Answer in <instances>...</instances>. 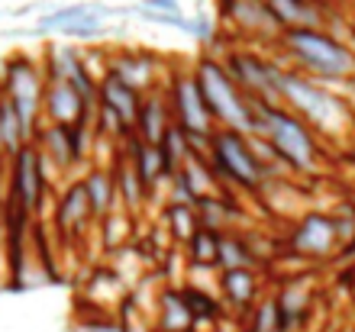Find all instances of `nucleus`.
<instances>
[{
	"mask_svg": "<svg viewBox=\"0 0 355 332\" xmlns=\"http://www.w3.org/2000/svg\"><path fill=\"white\" fill-rule=\"evenodd\" d=\"M255 136H262L275 152L281 165L297 175H317L320 171V148L317 136L307 123L294 113L281 110V103H255Z\"/></svg>",
	"mask_w": 355,
	"mask_h": 332,
	"instance_id": "obj_1",
	"label": "nucleus"
},
{
	"mask_svg": "<svg viewBox=\"0 0 355 332\" xmlns=\"http://www.w3.org/2000/svg\"><path fill=\"white\" fill-rule=\"evenodd\" d=\"M278 42L297 62V71L304 68L313 81L343 84L355 78V52L329 29H288Z\"/></svg>",
	"mask_w": 355,
	"mask_h": 332,
	"instance_id": "obj_2",
	"label": "nucleus"
},
{
	"mask_svg": "<svg viewBox=\"0 0 355 332\" xmlns=\"http://www.w3.org/2000/svg\"><path fill=\"white\" fill-rule=\"evenodd\" d=\"M194 74L216 126L239 136H255V101L239 91V84L233 81L223 62L216 55H204L194 65Z\"/></svg>",
	"mask_w": 355,
	"mask_h": 332,
	"instance_id": "obj_3",
	"label": "nucleus"
},
{
	"mask_svg": "<svg viewBox=\"0 0 355 332\" xmlns=\"http://www.w3.org/2000/svg\"><path fill=\"white\" fill-rule=\"evenodd\" d=\"M281 103L297 110V116L307 126H317V130L333 132V136H339L352 123L349 103L333 87H323L320 81L294 71V68H284V74H281Z\"/></svg>",
	"mask_w": 355,
	"mask_h": 332,
	"instance_id": "obj_4",
	"label": "nucleus"
},
{
	"mask_svg": "<svg viewBox=\"0 0 355 332\" xmlns=\"http://www.w3.org/2000/svg\"><path fill=\"white\" fill-rule=\"evenodd\" d=\"M207 152H210L207 161L214 168V175L236 187H243V191H262V184L268 181V171H265V165L255 155L249 136L216 130Z\"/></svg>",
	"mask_w": 355,
	"mask_h": 332,
	"instance_id": "obj_5",
	"label": "nucleus"
},
{
	"mask_svg": "<svg viewBox=\"0 0 355 332\" xmlns=\"http://www.w3.org/2000/svg\"><path fill=\"white\" fill-rule=\"evenodd\" d=\"M3 101L13 103L19 120L26 123L29 136L39 130L42 101H46V74L26 55H13L3 65Z\"/></svg>",
	"mask_w": 355,
	"mask_h": 332,
	"instance_id": "obj_6",
	"label": "nucleus"
},
{
	"mask_svg": "<svg viewBox=\"0 0 355 332\" xmlns=\"http://www.w3.org/2000/svg\"><path fill=\"white\" fill-rule=\"evenodd\" d=\"M168 103H171V120L187 132V139H191L194 146L200 142L204 148H210L216 123H214V116H210V107H207L204 91H200L194 71H181L171 78Z\"/></svg>",
	"mask_w": 355,
	"mask_h": 332,
	"instance_id": "obj_7",
	"label": "nucleus"
},
{
	"mask_svg": "<svg viewBox=\"0 0 355 332\" xmlns=\"http://www.w3.org/2000/svg\"><path fill=\"white\" fill-rule=\"evenodd\" d=\"M223 65L249 101L281 103V74H284V68L278 62L255 55V52H245V49H230Z\"/></svg>",
	"mask_w": 355,
	"mask_h": 332,
	"instance_id": "obj_8",
	"label": "nucleus"
},
{
	"mask_svg": "<svg viewBox=\"0 0 355 332\" xmlns=\"http://www.w3.org/2000/svg\"><path fill=\"white\" fill-rule=\"evenodd\" d=\"M49 194V177H46V158L39 152L36 142L19 148L13 158V171H10V200L23 207L33 216L39 213L42 200Z\"/></svg>",
	"mask_w": 355,
	"mask_h": 332,
	"instance_id": "obj_9",
	"label": "nucleus"
},
{
	"mask_svg": "<svg viewBox=\"0 0 355 332\" xmlns=\"http://www.w3.org/2000/svg\"><path fill=\"white\" fill-rule=\"evenodd\" d=\"M336 245H343L336 236V226H333V216L329 213H307L304 220L294 226L291 232V249L304 255V259H329Z\"/></svg>",
	"mask_w": 355,
	"mask_h": 332,
	"instance_id": "obj_10",
	"label": "nucleus"
},
{
	"mask_svg": "<svg viewBox=\"0 0 355 332\" xmlns=\"http://www.w3.org/2000/svg\"><path fill=\"white\" fill-rule=\"evenodd\" d=\"M220 17L230 19L239 33L259 39H281L284 29L275 23L271 10L265 7V0H216Z\"/></svg>",
	"mask_w": 355,
	"mask_h": 332,
	"instance_id": "obj_11",
	"label": "nucleus"
},
{
	"mask_svg": "<svg viewBox=\"0 0 355 332\" xmlns=\"http://www.w3.org/2000/svg\"><path fill=\"white\" fill-rule=\"evenodd\" d=\"M97 103H101L103 113H110L126 126L130 132H136V116H139L142 107V94L136 87H130L126 81H120L116 74H103L97 81Z\"/></svg>",
	"mask_w": 355,
	"mask_h": 332,
	"instance_id": "obj_12",
	"label": "nucleus"
},
{
	"mask_svg": "<svg viewBox=\"0 0 355 332\" xmlns=\"http://www.w3.org/2000/svg\"><path fill=\"white\" fill-rule=\"evenodd\" d=\"M46 113L52 126H75V123H87L91 110H87L75 87L68 81H49L46 78Z\"/></svg>",
	"mask_w": 355,
	"mask_h": 332,
	"instance_id": "obj_13",
	"label": "nucleus"
},
{
	"mask_svg": "<svg viewBox=\"0 0 355 332\" xmlns=\"http://www.w3.org/2000/svg\"><path fill=\"white\" fill-rule=\"evenodd\" d=\"M107 71L116 74L120 81H126L130 87H136L139 94L155 91V74H159V62L149 52H116L110 58Z\"/></svg>",
	"mask_w": 355,
	"mask_h": 332,
	"instance_id": "obj_14",
	"label": "nucleus"
},
{
	"mask_svg": "<svg viewBox=\"0 0 355 332\" xmlns=\"http://www.w3.org/2000/svg\"><path fill=\"white\" fill-rule=\"evenodd\" d=\"M271 17L284 33L288 29H323L329 13L320 10V0H265Z\"/></svg>",
	"mask_w": 355,
	"mask_h": 332,
	"instance_id": "obj_15",
	"label": "nucleus"
},
{
	"mask_svg": "<svg viewBox=\"0 0 355 332\" xmlns=\"http://www.w3.org/2000/svg\"><path fill=\"white\" fill-rule=\"evenodd\" d=\"M171 103H168V91H149L142 94V107L136 116V136L149 146H159V139L165 136V130L171 126Z\"/></svg>",
	"mask_w": 355,
	"mask_h": 332,
	"instance_id": "obj_16",
	"label": "nucleus"
},
{
	"mask_svg": "<svg viewBox=\"0 0 355 332\" xmlns=\"http://www.w3.org/2000/svg\"><path fill=\"white\" fill-rule=\"evenodd\" d=\"M91 220H94V213H91V200H87V194H85V184H81V181L68 184V191L58 197V207H55L58 232H62L65 239H75Z\"/></svg>",
	"mask_w": 355,
	"mask_h": 332,
	"instance_id": "obj_17",
	"label": "nucleus"
},
{
	"mask_svg": "<svg viewBox=\"0 0 355 332\" xmlns=\"http://www.w3.org/2000/svg\"><path fill=\"white\" fill-rule=\"evenodd\" d=\"M126 158L132 161V168H136V175H139V181L146 184V191H155V184H159L165 175V165H162V155L159 148L149 146V142H142L136 132H132L130 139H126Z\"/></svg>",
	"mask_w": 355,
	"mask_h": 332,
	"instance_id": "obj_18",
	"label": "nucleus"
},
{
	"mask_svg": "<svg viewBox=\"0 0 355 332\" xmlns=\"http://www.w3.org/2000/svg\"><path fill=\"white\" fill-rule=\"evenodd\" d=\"M159 155H162V165H165V175L175 177L181 168L191 161V158L197 155V146L187 139V132L178 126V123H171L168 130H165V136L159 139Z\"/></svg>",
	"mask_w": 355,
	"mask_h": 332,
	"instance_id": "obj_19",
	"label": "nucleus"
},
{
	"mask_svg": "<svg viewBox=\"0 0 355 332\" xmlns=\"http://www.w3.org/2000/svg\"><path fill=\"white\" fill-rule=\"evenodd\" d=\"M85 194L91 200V213L94 220H107L113 210V203H116V184H113V175L110 171H103V168H91L85 175Z\"/></svg>",
	"mask_w": 355,
	"mask_h": 332,
	"instance_id": "obj_20",
	"label": "nucleus"
},
{
	"mask_svg": "<svg viewBox=\"0 0 355 332\" xmlns=\"http://www.w3.org/2000/svg\"><path fill=\"white\" fill-rule=\"evenodd\" d=\"M197 222H200V229H210V232H230L236 220H239V210H236L233 203L226 200L220 194H207L197 200Z\"/></svg>",
	"mask_w": 355,
	"mask_h": 332,
	"instance_id": "obj_21",
	"label": "nucleus"
},
{
	"mask_svg": "<svg viewBox=\"0 0 355 332\" xmlns=\"http://www.w3.org/2000/svg\"><path fill=\"white\" fill-rule=\"evenodd\" d=\"M220 287H223V297L236 310H249L259 297V277L252 274V268H243V271H220Z\"/></svg>",
	"mask_w": 355,
	"mask_h": 332,
	"instance_id": "obj_22",
	"label": "nucleus"
},
{
	"mask_svg": "<svg viewBox=\"0 0 355 332\" xmlns=\"http://www.w3.org/2000/svg\"><path fill=\"white\" fill-rule=\"evenodd\" d=\"M159 323L165 332H191L194 329V316H191V310H187L184 297H181V290H162L159 297Z\"/></svg>",
	"mask_w": 355,
	"mask_h": 332,
	"instance_id": "obj_23",
	"label": "nucleus"
},
{
	"mask_svg": "<svg viewBox=\"0 0 355 332\" xmlns=\"http://www.w3.org/2000/svg\"><path fill=\"white\" fill-rule=\"evenodd\" d=\"M255 252L249 245L245 236H236V232H223L220 236V255H216V268L220 271H243V268L255 265Z\"/></svg>",
	"mask_w": 355,
	"mask_h": 332,
	"instance_id": "obj_24",
	"label": "nucleus"
},
{
	"mask_svg": "<svg viewBox=\"0 0 355 332\" xmlns=\"http://www.w3.org/2000/svg\"><path fill=\"white\" fill-rule=\"evenodd\" d=\"M29 130H26V123L19 120V113L13 103L3 101V113H0V152L13 161L17 158L19 148H26L29 146Z\"/></svg>",
	"mask_w": 355,
	"mask_h": 332,
	"instance_id": "obj_25",
	"label": "nucleus"
},
{
	"mask_svg": "<svg viewBox=\"0 0 355 332\" xmlns=\"http://www.w3.org/2000/svg\"><path fill=\"white\" fill-rule=\"evenodd\" d=\"M120 165L113 168L110 175H113V184H116V197H120L130 210H139L142 200L149 197V191H146V184L139 181V175H136V168H132V161L126 155L116 158Z\"/></svg>",
	"mask_w": 355,
	"mask_h": 332,
	"instance_id": "obj_26",
	"label": "nucleus"
},
{
	"mask_svg": "<svg viewBox=\"0 0 355 332\" xmlns=\"http://www.w3.org/2000/svg\"><path fill=\"white\" fill-rule=\"evenodd\" d=\"M39 152H42V158H46V161H52L55 168L78 165L75 148H71V142H68V126H49V130L42 132Z\"/></svg>",
	"mask_w": 355,
	"mask_h": 332,
	"instance_id": "obj_27",
	"label": "nucleus"
},
{
	"mask_svg": "<svg viewBox=\"0 0 355 332\" xmlns=\"http://www.w3.org/2000/svg\"><path fill=\"white\" fill-rule=\"evenodd\" d=\"M165 220H168V229L178 242H191L194 239V232L200 229V222H197V210L191 203H181V200H171L165 207Z\"/></svg>",
	"mask_w": 355,
	"mask_h": 332,
	"instance_id": "obj_28",
	"label": "nucleus"
},
{
	"mask_svg": "<svg viewBox=\"0 0 355 332\" xmlns=\"http://www.w3.org/2000/svg\"><path fill=\"white\" fill-rule=\"evenodd\" d=\"M181 297H184L194 323H216L220 320V300L210 297L207 290H200V287H181Z\"/></svg>",
	"mask_w": 355,
	"mask_h": 332,
	"instance_id": "obj_29",
	"label": "nucleus"
},
{
	"mask_svg": "<svg viewBox=\"0 0 355 332\" xmlns=\"http://www.w3.org/2000/svg\"><path fill=\"white\" fill-rule=\"evenodd\" d=\"M91 3H68V7H58V10H49L39 17V33H65L68 26H75L78 19L85 17Z\"/></svg>",
	"mask_w": 355,
	"mask_h": 332,
	"instance_id": "obj_30",
	"label": "nucleus"
},
{
	"mask_svg": "<svg viewBox=\"0 0 355 332\" xmlns=\"http://www.w3.org/2000/svg\"><path fill=\"white\" fill-rule=\"evenodd\" d=\"M220 236L223 232H210V229H197L194 239L187 242V252H191V261L197 268H214L216 255H220Z\"/></svg>",
	"mask_w": 355,
	"mask_h": 332,
	"instance_id": "obj_31",
	"label": "nucleus"
},
{
	"mask_svg": "<svg viewBox=\"0 0 355 332\" xmlns=\"http://www.w3.org/2000/svg\"><path fill=\"white\" fill-rule=\"evenodd\" d=\"M132 10V17L146 19V23H155V26H168V29H181V33H191V19L181 17V13H155V10H146L142 3H136Z\"/></svg>",
	"mask_w": 355,
	"mask_h": 332,
	"instance_id": "obj_32",
	"label": "nucleus"
},
{
	"mask_svg": "<svg viewBox=\"0 0 355 332\" xmlns=\"http://www.w3.org/2000/svg\"><path fill=\"white\" fill-rule=\"evenodd\" d=\"M214 33H216V29H214V23H210V19H207V17H194V19H191V33H187V36H194L200 46H210V42H216Z\"/></svg>",
	"mask_w": 355,
	"mask_h": 332,
	"instance_id": "obj_33",
	"label": "nucleus"
},
{
	"mask_svg": "<svg viewBox=\"0 0 355 332\" xmlns=\"http://www.w3.org/2000/svg\"><path fill=\"white\" fill-rule=\"evenodd\" d=\"M78 332H126L123 323H113V320H85L78 326Z\"/></svg>",
	"mask_w": 355,
	"mask_h": 332,
	"instance_id": "obj_34",
	"label": "nucleus"
},
{
	"mask_svg": "<svg viewBox=\"0 0 355 332\" xmlns=\"http://www.w3.org/2000/svg\"><path fill=\"white\" fill-rule=\"evenodd\" d=\"M142 7L155 13H181V0H142Z\"/></svg>",
	"mask_w": 355,
	"mask_h": 332,
	"instance_id": "obj_35",
	"label": "nucleus"
},
{
	"mask_svg": "<svg viewBox=\"0 0 355 332\" xmlns=\"http://www.w3.org/2000/svg\"><path fill=\"white\" fill-rule=\"evenodd\" d=\"M120 323H123V329H126V332H152L146 323H139V320H132V313H126V316L120 320Z\"/></svg>",
	"mask_w": 355,
	"mask_h": 332,
	"instance_id": "obj_36",
	"label": "nucleus"
}]
</instances>
